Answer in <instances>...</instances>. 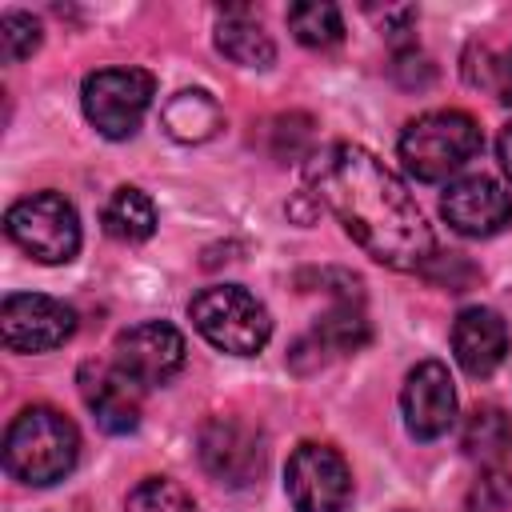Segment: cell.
Returning <instances> with one entry per match:
<instances>
[{"mask_svg": "<svg viewBox=\"0 0 512 512\" xmlns=\"http://www.w3.org/2000/svg\"><path fill=\"white\" fill-rule=\"evenodd\" d=\"M308 196L384 268L424 272L436 256L432 228L404 180L360 144H328L308 160Z\"/></svg>", "mask_w": 512, "mask_h": 512, "instance_id": "cell-1", "label": "cell"}, {"mask_svg": "<svg viewBox=\"0 0 512 512\" xmlns=\"http://www.w3.org/2000/svg\"><path fill=\"white\" fill-rule=\"evenodd\" d=\"M76 460H80V432L64 412L48 404L24 408L4 432V468L20 484L48 488L64 480L76 468Z\"/></svg>", "mask_w": 512, "mask_h": 512, "instance_id": "cell-2", "label": "cell"}, {"mask_svg": "<svg viewBox=\"0 0 512 512\" xmlns=\"http://www.w3.org/2000/svg\"><path fill=\"white\" fill-rule=\"evenodd\" d=\"M396 148H400L404 172L412 180L440 184L452 172H460L484 148V136H480V124L468 112H460V108H436V112L416 116L400 132V144Z\"/></svg>", "mask_w": 512, "mask_h": 512, "instance_id": "cell-3", "label": "cell"}, {"mask_svg": "<svg viewBox=\"0 0 512 512\" xmlns=\"http://www.w3.org/2000/svg\"><path fill=\"white\" fill-rule=\"evenodd\" d=\"M188 316L196 332L228 356H256L272 336L268 308L240 284H212L196 292L188 304Z\"/></svg>", "mask_w": 512, "mask_h": 512, "instance_id": "cell-4", "label": "cell"}, {"mask_svg": "<svg viewBox=\"0 0 512 512\" xmlns=\"http://www.w3.org/2000/svg\"><path fill=\"white\" fill-rule=\"evenodd\" d=\"M8 240L40 264H68L80 252V216L60 192H32L4 212Z\"/></svg>", "mask_w": 512, "mask_h": 512, "instance_id": "cell-5", "label": "cell"}, {"mask_svg": "<svg viewBox=\"0 0 512 512\" xmlns=\"http://www.w3.org/2000/svg\"><path fill=\"white\" fill-rule=\"evenodd\" d=\"M152 96H156V80L144 68H100L88 72L80 84L84 116L104 140L136 136Z\"/></svg>", "mask_w": 512, "mask_h": 512, "instance_id": "cell-6", "label": "cell"}, {"mask_svg": "<svg viewBox=\"0 0 512 512\" xmlns=\"http://www.w3.org/2000/svg\"><path fill=\"white\" fill-rule=\"evenodd\" d=\"M284 492L296 512H344L352 504L348 460L328 444H300L284 464Z\"/></svg>", "mask_w": 512, "mask_h": 512, "instance_id": "cell-7", "label": "cell"}, {"mask_svg": "<svg viewBox=\"0 0 512 512\" xmlns=\"http://www.w3.org/2000/svg\"><path fill=\"white\" fill-rule=\"evenodd\" d=\"M188 344L180 336V328L164 324V320H144L132 324L116 336L112 344V364L144 392V388H160L168 384L180 368H184Z\"/></svg>", "mask_w": 512, "mask_h": 512, "instance_id": "cell-8", "label": "cell"}, {"mask_svg": "<svg viewBox=\"0 0 512 512\" xmlns=\"http://www.w3.org/2000/svg\"><path fill=\"white\" fill-rule=\"evenodd\" d=\"M76 332V312L40 292H12L0 304V336L8 352H52Z\"/></svg>", "mask_w": 512, "mask_h": 512, "instance_id": "cell-9", "label": "cell"}, {"mask_svg": "<svg viewBox=\"0 0 512 512\" xmlns=\"http://www.w3.org/2000/svg\"><path fill=\"white\" fill-rule=\"evenodd\" d=\"M200 464L228 488H248L264 472V436L240 416H212L200 428Z\"/></svg>", "mask_w": 512, "mask_h": 512, "instance_id": "cell-10", "label": "cell"}, {"mask_svg": "<svg viewBox=\"0 0 512 512\" xmlns=\"http://www.w3.org/2000/svg\"><path fill=\"white\" fill-rule=\"evenodd\" d=\"M440 216L460 236L484 240V236H496L512 224V192H504V184H496L484 172L480 176H460L444 188Z\"/></svg>", "mask_w": 512, "mask_h": 512, "instance_id": "cell-11", "label": "cell"}, {"mask_svg": "<svg viewBox=\"0 0 512 512\" xmlns=\"http://www.w3.org/2000/svg\"><path fill=\"white\" fill-rule=\"evenodd\" d=\"M400 408H404V424L416 440H436L452 428L456 420V388L452 376L440 360H420L400 388Z\"/></svg>", "mask_w": 512, "mask_h": 512, "instance_id": "cell-12", "label": "cell"}, {"mask_svg": "<svg viewBox=\"0 0 512 512\" xmlns=\"http://www.w3.org/2000/svg\"><path fill=\"white\" fill-rule=\"evenodd\" d=\"M80 396L92 412V420L112 432V436H124V432H136L140 424V388L116 368V364H80Z\"/></svg>", "mask_w": 512, "mask_h": 512, "instance_id": "cell-13", "label": "cell"}, {"mask_svg": "<svg viewBox=\"0 0 512 512\" xmlns=\"http://www.w3.org/2000/svg\"><path fill=\"white\" fill-rule=\"evenodd\" d=\"M452 356L468 376H476V380L492 376L508 356V324H504V316L492 312V308H480V304L464 308L456 316V324H452Z\"/></svg>", "mask_w": 512, "mask_h": 512, "instance_id": "cell-14", "label": "cell"}, {"mask_svg": "<svg viewBox=\"0 0 512 512\" xmlns=\"http://www.w3.org/2000/svg\"><path fill=\"white\" fill-rule=\"evenodd\" d=\"M372 340V328L364 320V312L356 304H336L328 316L316 320V328L292 348V360H300L304 352H312V364L328 360V356H348L356 348H364Z\"/></svg>", "mask_w": 512, "mask_h": 512, "instance_id": "cell-15", "label": "cell"}, {"mask_svg": "<svg viewBox=\"0 0 512 512\" xmlns=\"http://www.w3.org/2000/svg\"><path fill=\"white\" fill-rule=\"evenodd\" d=\"M220 124H224V112L204 88H184L168 96L160 108V128L180 144H204L220 132Z\"/></svg>", "mask_w": 512, "mask_h": 512, "instance_id": "cell-16", "label": "cell"}, {"mask_svg": "<svg viewBox=\"0 0 512 512\" xmlns=\"http://www.w3.org/2000/svg\"><path fill=\"white\" fill-rule=\"evenodd\" d=\"M216 48L240 68H272L276 44L272 36L248 16V8H228L224 20L216 24Z\"/></svg>", "mask_w": 512, "mask_h": 512, "instance_id": "cell-17", "label": "cell"}, {"mask_svg": "<svg viewBox=\"0 0 512 512\" xmlns=\"http://www.w3.org/2000/svg\"><path fill=\"white\" fill-rule=\"evenodd\" d=\"M460 448H464V456L476 460L480 468H500L504 456L512 452V420H508V412L496 408V404L472 408V416L464 420Z\"/></svg>", "mask_w": 512, "mask_h": 512, "instance_id": "cell-18", "label": "cell"}, {"mask_svg": "<svg viewBox=\"0 0 512 512\" xmlns=\"http://www.w3.org/2000/svg\"><path fill=\"white\" fill-rule=\"evenodd\" d=\"M104 232L116 236V240H124V244L148 240L156 232V208H152V200L140 188H132V184L116 188L108 196V204H104Z\"/></svg>", "mask_w": 512, "mask_h": 512, "instance_id": "cell-19", "label": "cell"}, {"mask_svg": "<svg viewBox=\"0 0 512 512\" xmlns=\"http://www.w3.org/2000/svg\"><path fill=\"white\" fill-rule=\"evenodd\" d=\"M288 28L304 48H332L344 40V20L340 8L328 0H300L288 8Z\"/></svg>", "mask_w": 512, "mask_h": 512, "instance_id": "cell-20", "label": "cell"}, {"mask_svg": "<svg viewBox=\"0 0 512 512\" xmlns=\"http://www.w3.org/2000/svg\"><path fill=\"white\" fill-rule=\"evenodd\" d=\"M124 512H196V500H192L188 488H180L176 480H168V476H148V480H140V484L128 492Z\"/></svg>", "mask_w": 512, "mask_h": 512, "instance_id": "cell-21", "label": "cell"}, {"mask_svg": "<svg viewBox=\"0 0 512 512\" xmlns=\"http://www.w3.org/2000/svg\"><path fill=\"white\" fill-rule=\"evenodd\" d=\"M0 48H4L8 64L32 56L40 48V20L28 12H4L0 16Z\"/></svg>", "mask_w": 512, "mask_h": 512, "instance_id": "cell-22", "label": "cell"}, {"mask_svg": "<svg viewBox=\"0 0 512 512\" xmlns=\"http://www.w3.org/2000/svg\"><path fill=\"white\" fill-rule=\"evenodd\" d=\"M312 144V120L304 112H288L272 124V152L280 160H296L304 156V148Z\"/></svg>", "mask_w": 512, "mask_h": 512, "instance_id": "cell-23", "label": "cell"}, {"mask_svg": "<svg viewBox=\"0 0 512 512\" xmlns=\"http://www.w3.org/2000/svg\"><path fill=\"white\" fill-rule=\"evenodd\" d=\"M392 76H396L404 88H428L432 76H436V68H432L428 56H420L416 48H404V52L396 56V64H392Z\"/></svg>", "mask_w": 512, "mask_h": 512, "instance_id": "cell-24", "label": "cell"}, {"mask_svg": "<svg viewBox=\"0 0 512 512\" xmlns=\"http://www.w3.org/2000/svg\"><path fill=\"white\" fill-rule=\"evenodd\" d=\"M412 24H416V8H384V16H380V28L388 40H400Z\"/></svg>", "mask_w": 512, "mask_h": 512, "instance_id": "cell-25", "label": "cell"}, {"mask_svg": "<svg viewBox=\"0 0 512 512\" xmlns=\"http://www.w3.org/2000/svg\"><path fill=\"white\" fill-rule=\"evenodd\" d=\"M496 92H500L504 104H512V52L496 64Z\"/></svg>", "mask_w": 512, "mask_h": 512, "instance_id": "cell-26", "label": "cell"}, {"mask_svg": "<svg viewBox=\"0 0 512 512\" xmlns=\"http://www.w3.org/2000/svg\"><path fill=\"white\" fill-rule=\"evenodd\" d=\"M496 156H500L504 176L512 180V124H504V132H500V140H496Z\"/></svg>", "mask_w": 512, "mask_h": 512, "instance_id": "cell-27", "label": "cell"}, {"mask_svg": "<svg viewBox=\"0 0 512 512\" xmlns=\"http://www.w3.org/2000/svg\"><path fill=\"white\" fill-rule=\"evenodd\" d=\"M400 512H404V508H400Z\"/></svg>", "mask_w": 512, "mask_h": 512, "instance_id": "cell-28", "label": "cell"}]
</instances>
